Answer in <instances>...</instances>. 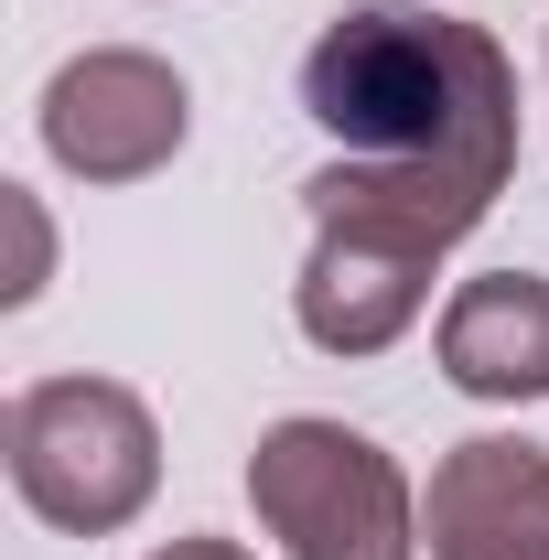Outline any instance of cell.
Segmentation results:
<instances>
[{
    "label": "cell",
    "instance_id": "6da1fadb",
    "mask_svg": "<svg viewBox=\"0 0 549 560\" xmlns=\"http://www.w3.org/2000/svg\"><path fill=\"white\" fill-rule=\"evenodd\" d=\"M302 119L335 140V162H431L484 195L517 184V66L484 22L344 0L302 55Z\"/></svg>",
    "mask_w": 549,
    "mask_h": 560
},
{
    "label": "cell",
    "instance_id": "7a4b0ae2",
    "mask_svg": "<svg viewBox=\"0 0 549 560\" xmlns=\"http://www.w3.org/2000/svg\"><path fill=\"white\" fill-rule=\"evenodd\" d=\"M0 453L11 495L66 539H119L162 495V420L119 377H33L0 420Z\"/></svg>",
    "mask_w": 549,
    "mask_h": 560
},
{
    "label": "cell",
    "instance_id": "3957f363",
    "mask_svg": "<svg viewBox=\"0 0 549 560\" xmlns=\"http://www.w3.org/2000/svg\"><path fill=\"white\" fill-rule=\"evenodd\" d=\"M248 506L291 560H420V495L399 453L344 420H270L248 453Z\"/></svg>",
    "mask_w": 549,
    "mask_h": 560
},
{
    "label": "cell",
    "instance_id": "277c9868",
    "mask_svg": "<svg viewBox=\"0 0 549 560\" xmlns=\"http://www.w3.org/2000/svg\"><path fill=\"white\" fill-rule=\"evenodd\" d=\"M33 130H44V162L75 184H151L195 130V86L140 44H97L44 75Z\"/></svg>",
    "mask_w": 549,
    "mask_h": 560
},
{
    "label": "cell",
    "instance_id": "5b68a950",
    "mask_svg": "<svg viewBox=\"0 0 549 560\" xmlns=\"http://www.w3.org/2000/svg\"><path fill=\"white\" fill-rule=\"evenodd\" d=\"M431 560H549V442L475 431L431 464Z\"/></svg>",
    "mask_w": 549,
    "mask_h": 560
},
{
    "label": "cell",
    "instance_id": "8992f818",
    "mask_svg": "<svg viewBox=\"0 0 549 560\" xmlns=\"http://www.w3.org/2000/svg\"><path fill=\"white\" fill-rule=\"evenodd\" d=\"M431 270H442V259H410V248H388V237L313 226V259H302V280H291V324H302L324 355H388L420 324Z\"/></svg>",
    "mask_w": 549,
    "mask_h": 560
},
{
    "label": "cell",
    "instance_id": "52a82bcc",
    "mask_svg": "<svg viewBox=\"0 0 549 560\" xmlns=\"http://www.w3.org/2000/svg\"><path fill=\"white\" fill-rule=\"evenodd\" d=\"M302 215L313 226H355V237H388L410 259H453L495 215V195L464 184V173H431V162H324L302 184Z\"/></svg>",
    "mask_w": 549,
    "mask_h": 560
},
{
    "label": "cell",
    "instance_id": "ba28073f",
    "mask_svg": "<svg viewBox=\"0 0 549 560\" xmlns=\"http://www.w3.org/2000/svg\"><path fill=\"white\" fill-rule=\"evenodd\" d=\"M442 377L464 388V399H549V280L539 270H484L464 280L453 302H442Z\"/></svg>",
    "mask_w": 549,
    "mask_h": 560
},
{
    "label": "cell",
    "instance_id": "9c48e42d",
    "mask_svg": "<svg viewBox=\"0 0 549 560\" xmlns=\"http://www.w3.org/2000/svg\"><path fill=\"white\" fill-rule=\"evenodd\" d=\"M0 206H11V226H22V270L0 280V291H11V302H33V291H44V270H55V226H44V206H33L22 184H0Z\"/></svg>",
    "mask_w": 549,
    "mask_h": 560
},
{
    "label": "cell",
    "instance_id": "30bf717a",
    "mask_svg": "<svg viewBox=\"0 0 549 560\" xmlns=\"http://www.w3.org/2000/svg\"><path fill=\"white\" fill-rule=\"evenodd\" d=\"M151 560H259V550H237V539H206V528H195V539H162Z\"/></svg>",
    "mask_w": 549,
    "mask_h": 560
}]
</instances>
